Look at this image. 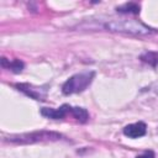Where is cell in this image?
<instances>
[{
  "label": "cell",
  "mask_w": 158,
  "mask_h": 158,
  "mask_svg": "<svg viewBox=\"0 0 158 158\" xmlns=\"http://www.w3.org/2000/svg\"><path fill=\"white\" fill-rule=\"evenodd\" d=\"M105 28L109 31H114V32H125V33H131V35H149L154 32L153 28L133 19L111 20L105 23Z\"/></svg>",
  "instance_id": "6da1fadb"
},
{
  "label": "cell",
  "mask_w": 158,
  "mask_h": 158,
  "mask_svg": "<svg viewBox=\"0 0 158 158\" xmlns=\"http://www.w3.org/2000/svg\"><path fill=\"white\" fill-rule=\"evenodd\" d=\"M63 136L58 132L53 131H35L30 133H21L6 137L7 142L19 143V144H28V143H37V142H46V141H58Z\"/></svg>",
  "instance_id": "7a4b0ae2"
},
{
  "label": "cell",
  "mask_w": 158,
  "mask_h": 158,
  "mask_svg": "<svg viewBox=\"0 0 158 158\" xmlns=\"http://www.w3.org/2000/svg\"><path fill=\"white\" fill-rule=\"evenodd\" d=\"M95 73L94 72H84V73H79L75 74L73 77H70L62 86V91L64 95H70L74 93H81L84 91L90 83L94 79Z\"/></svg>",
  "instance_id": "3957f363"
},
{
  "label": "cell",
  "mask_w": 158,
  "mask_h": 158,
  "mask_svg": "<svg viewBox=\"0 0 158 158\" xmlns=\"http://www.w3.org/2000/svg\"><path fill=\"white\" fill-rule=\"evenodd\" d=\"M20 91L25 93L26 95L31 96L32 99L35 100H44L46 98V89H41L38 86H33L31 84H27V83H21V84H16L15 85Z\"/></svg>",
  "instance_id": "277c9868"
},
{
  "label": "cell",
  "mask_w": 158,
  "mask_h": 158,
  "mask_svg": "<svg viewBox=\"0 0 158 158\" xmlns=\"http://www.w3.org/2000/svg\"><path fill=\"white\" fill-rule=\"evenodd\" d=\"M72 107L67 104L62 105L58 109H51V107H43L41 109V115L44 116V117H48V118H53V120H59V118H63L68 112H70Z\"/></svg>",
  "instance_id": "5b68a950"
},
{
  "label": "cell",
  "mask_w": 158,
  "mask_h": 158,
  "mask_svg": "<svg viewBox=\"0 0 158 158\" xmlns=\"http://www.w3.org/2000/svg\"><path fill=\"white\" fill-rule=\"evenodd\" d=\"M146 131H147V126L144 122H136V123L127 125L123 128V135L130 138H138L144 136Z\"/></svg>",
  "instance_id": "8992f818"
},
{
  "label": "cell",
  "mask_w": 158,
  "mask_h": 158,
  "mask_svg": "<svg viewBox=\"0 0 158 158\" xmlns=\"http://www.w3.org/2000/svg\"><path fill=\"white\" fill-rule=\"evenodd\" d=\"M70 114L74 116L75 120H78V121L81 122V123L86 122L88 118H89V114H88V111H86L85 109H83V107H78V106H77V107H72Z\"/></svg>",
  "instance_id": "52a82bcc"
},
{
  "label": "cell",
  "mask_w": 158,
  "mask_h": 158,
  "mask_svg": "<svg viewBox=\"0 0 158 158\" xmlns=\"http://www.w3.org/2000/svg\"><path fill=\"white\" fill-rule=\"evenodd\" d=\"M1 65L10 68L14 73H20V72L23 69V63H22L21 60H19V59H15V60L7 63V62H6V58H2V59H1Z\"/></svg>",
  "instance_id": "ba28073f"
},
{
  "label": "cell",
  "mask_w": 158,
  "mask_h": 158,
  "mask_svg": "<svg viewBox=\"0 0 158 158\" xmlns=\"http://www.w3.org/2000/svg\"><path fill=\"white\" fill-rule=\"evenodd\" d=\"M118 12H131V14H138L139 12V6L135 2H130V4H123L121 6H118L116 9Z\"/></svg>",
  "instance_id": "9c48e42d"
},
{
  "label": "cell",
  "mask_w": 158,
  "mask_h": 158,
  "mask_svg": "<svg viewBox=\"0 0 158 158\" xmlns=\"http://www.w3.org/2000/svg\"><path fill=\"white\" fill-rule=\"evenodd\" d=\"M141 59L143 62H147L152 65H156L158 63V53L157 52H147L141 56Z\"/></svg>",
  "instance_id": "30bf717a"
},
{
  "label": "cell",
  "mask_w": 158,
  "mask_h": 158,
  "mask_svg": "<svg viewBox=\"0 0 158 158\" xmlns=\"http://www.w3.org/2000/svg\"><path fill=\"white\" fill-rule=\"evenodd\" d=\"M136 158H154V153H153L152 151H146L144 153L137 156Z\"/></svg>",
  "instance_id": "8fae6325"
}]
</instances>
